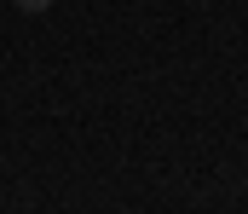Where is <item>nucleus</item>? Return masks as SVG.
Masks as SVG:
<instances>
[{"instance_id":"f257e3e1","label":"nucleus","mask_w":248,"mask_h":214,"mask_svg":"<svg viewBox=\"0 0 248 214\" xmlns=\"http://www.w3.org/2000/svg\"><path fill=\"white\" fill-rule=\"evenodd\" d=\"M12 6H17V12H46L52 0H12Z\"/></svg>"}]
</instances>
